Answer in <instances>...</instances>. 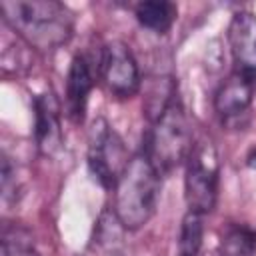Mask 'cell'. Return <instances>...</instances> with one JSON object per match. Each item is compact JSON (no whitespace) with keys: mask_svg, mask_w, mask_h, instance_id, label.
Returning <instances> with one entry per match:
<instances>
[{"mask_svg":"<svg viewBox=\"0 0 256 256\" xmlns=\"http://www.w3.org/2000/svg\"><path fill=\"white\" fill-rule=\"evenodd\" d=\"M134 16L146 30L166 34L178 16V8L168 0H146L134 6Z\"/></svg>","mask_w":256,"mask_h":256,"instance_id":"obj_11","label":"cell"},{"mask_svg":"<svg viewBox=\"0 0 256 256\" xmlns=\"http://www.w3.org/2000/svg\"><path fill=\"white\" fill-rule=\"evenodd\" d=\"M100 78L106 90L116 98H130L140 88V72L134 54L130 48L120 42L112 40L106 42L100 52Z\"/></svg>","mask_w":256,"mask_h":256,"instance_id":"obj_6","label":"cell"},{"mask_svg":"<svg viewBox=\"0 0 256 256\" xmlns=\"http://www.w3.org/2000/svg\"><path fill=\"white\" fill-rule=\"evenodd\" d=\"M0 256H40L34 238L20 226H6L2 232Z\"/></svg>","mask_w":256,"mask_h":256,"instance_id":"obj_13","label":"cell"},{"mask_svg":"<svg viewBox=\"0 0 256 256\" xmlns=\"http://www.w3.org/2000/svg\"><path fill=\"white\" fill-rule=\"evenodd\" d=\"M86 158L92 178L102 188H112V190L130 160L122 138L102 118H98L90 128Z\"/></svg>","mask_w":256,"mask_h":256,"instance_id":"obj_5","label":"cell"},{"mask_svg":"<svg viewBox=\"0 0 256 256\" xmlns=\"http://www.w3.org/2000/svg\"><path fill=\"white\" fill-rule=\"evenodd\" d=\"M192 148V134L178 92L170 96L166 106L152 116V126L144 136V154L164 176L186 162Z\"/></svg>","mask_w":256,"mask_h":256,"instance_id":"obj_3","label":"cell"},{"mask_svg":"<svg viewBox=\"0 0 256 256\" xmlns=\"http://www.w3.org/2000/svg\"><path fill=\"white\" fill-rule=\"evenodd\" d=\"M184 166V198L188 212L200 216L210 214L218 200L220 182V160L212 140L200 138L192 142Z\"/></svg>","mask_w":256,"mask_h":256,"instance_id":"obj_4","label":"cell"},{"mask_svg":"<svg viewBox=\"0 0 256 256\" xmlns=\"http://www.w3.org/2000/svg\"><path fill=\"white\" fill-rule=\"evenodd\" d=\"M18 190V178H16V166L12 164V158L8 154H2V200L4 204L10 202V198H16Z\"/></svg>","mask_w":256,"mask_h":256,"instance_id":"obj_14","label":"cell"},{"mask_svg":"<svg viewBox=\"0 0 256 256\" xmlns=\"http://www.w3.org/2000/svg\"><path fill=\"white\" fill-rule=\"evenodd\" d=\"M202 242H204L202 216L194 212H186L178 234V256H200Z\"/></svg>","mask_w":256,"mask_h":256,"instance_id":"obj_12","label":"cell"},{"mask_svg":"<svg viewBox=\"0 0 256 256\" xmlns=\"http://www.w3.org/2000/svg\"><path fill=\"white\" fill-rule=\"evenodd\" d=\"M252 256H256V244H254V250H252Z\"/></svg>","mask_w":256,"mask_h":256,"instance_id":"obj_16","label":"cell"},{"mask_svg":"<svg viewBox=\"0 0 256 256\" xmlns=\"http://www.w3.org/2000/svg\"><path fill=\"white\" fill-rule=\"evenodd\" d=\"M0 12L28 46L44 52L66 44L74 30L72 12L56 0H4Z\"/></svg>","mask_w":256,"mask_h":256,"instance_id":"obj_1","label":"cell"},{"mask_svg":"<svg viewBox=\"0 0 256 256\" xmlns=\"http://www.w3.org/2000/svg\"><path fill=\"white\" fill-rule=\"evenodd\" d=\"M92 86H94V72L90 60L84 54H76L70 62L66 76V114L76 124L84 120Z\"/></svg>","mask_w":256,"mask_h":256,"instance_id":"obj_10","label":"cell"},{"mask_svg":"<svg viewBox=\"0 0 256 256\" xmlns=\"http://www.w3.org/2000/svg\"><path fill=\"white\" fill-rule=\"evenodd\" d=\"M162 174L144 152L132 156L114 186V216L124 230H138L154 216Z\"/></svg>","mask_w":256,"mask_h":256,"instance_id":"obj_2","label":"cell"},{"mask_svg":"<svg viewBox=\"0 0 256 256\" xmlns=\"http://www.w3.org/2000/svg\"><path fill=\"white\" fill-rule=\"evenodd\" d=\"M228 44L234 60V70L256 80V14L240 10L228 26Z\"/></svg>","mask_w":256,"mask_h":256,"instance_id":"obj_9","label":"cell"},{"mask_svg":"<svg viewBox=\"0 0 256 256\" xmlns=\"http://www.w3.org/2000/svg\"><path fill=\"white\" fill-rule=\"evenodd\" d=\"M256 92V80L244 72L234 70L218 88L214 96V108L222 124L238 122L250 108Z\"/></svg>","mask_w":256,"mask_h":256,"instance_id":"obj_7","label":"cell"},{"mask_svg":"<svg viewBox=\"0 0 256 256\" xmlns=\"http://www.w3.org/2000/svg\"><path fill=\"white\" fill-rule=\"evenodd\" d=\"M246 164H248L250 168H254V170H256V146L248 152V156H246Z\"/></svg>","mask_w":256,"mask_h":256,"instance_id":"obj_15","label":"cell"},{"mask_svg":"<svg viewBox=\"0 0 256 256\" xmlns=\"http://www.w3.org/2000/svg\"><path fill=\"white\" fill-rule=\"evenodd\" d=\"M34 140L44 156H54L62 148L60 104L52 90H44L34 98Z\"/></svg>","mask_w":256,"mask_h":256,"instance_id":"obj_8","label":"cell"}]
</instances>
